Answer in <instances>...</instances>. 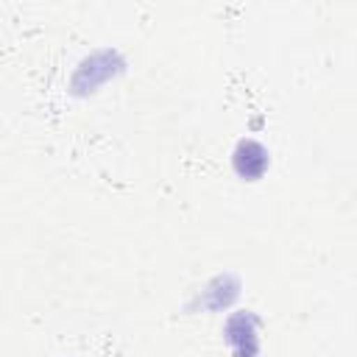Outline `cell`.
Wrapping results in <instances>:
<instances>
[{
	"label": "cell",
	"instance_id": "1",
	"mask_svg": "<svg viewBox=\"0 0 357 357\" xmlns=\"http://www.w3.org/2000/svg\"><path fill=\"white\" fill-rule=\"evenodd\" d=\"M248 165H254V173L259 176L262 170H265V165H268V159H265V151L257 145V142H243L240 148H237V156H234V167H237V173L240 176H245L248 178Z\"/></svg>",
	"mask_w": 357,
	"mask_h": 357
}]
</instances>
